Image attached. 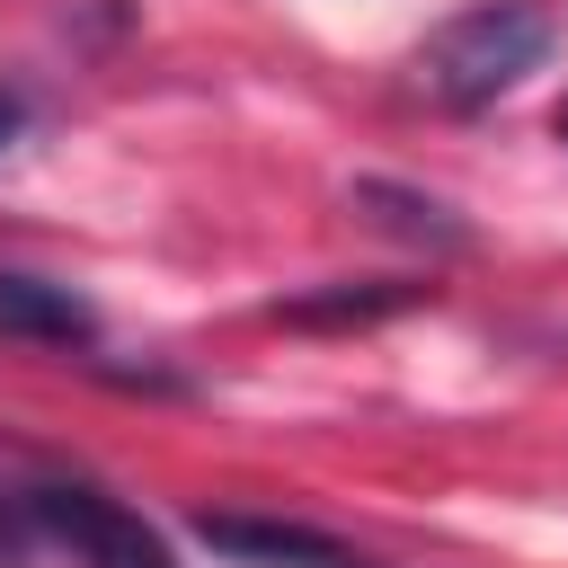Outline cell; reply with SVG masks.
Listing matches in <instances>:
<instances>
[{"label":"cell","mask_w":568,"mask_h":568,"mask_svg":"<svg viewBox=\"0 0 568 568\" xmlns=\"http://www.w3.org/2000/svg\"><path fill=\"white\" fill-rule=\"evenodd\" d=\"M559 44V18L550 0H470L462 18H444L426 44H417V89L453 115L470 106H497L506 89H524Z\"/></svg>","instance_id":"1"},{"label":"cell","mask_w":568,"mask_h":568,"mask_svg":"<svg viewBox=\"0 0 568 568\" xmlns=\"http://www.w3.org/2000/svg\"><path fill=\"white\" fill-rule=\"evenodd\" d=\"M27 506H36V532L62 541L80 568H178L169 541H160L124 497H106V488H89V479H36Z\"/></svg>","instance_id":"2"},{"label":"cell","mask_w":568,"mask_h":568,"mask_svg":"<svg viewBox=\"0 0 568 568\" xmlns=\"http://www.w3.org/2000/svg\"><path fill=\"white\" fill-rule=\"evenodd\" d=\"M195 532H204L222 559H248V568H355L328 532L284 524V515H195Z\"/></svg>","instance_id":"3"},{"label":"cell","mask_w":568,"mask_h":568,"mask_svg":"<svg viewBox=\"0 0 568 568\" xmlns=\"http://www.w3.org/2000/svg\"><path fill=\"white\" fill-rule=\"evenodd\" d=\"M89 337H98V311L71 284L0 275V346H89Z\"/></svg>","instance_id":"4"},{"label":"cell","mask_w":568,"mask_h":568,"mask_svg":"<svg viewBox=\"0 0 568 568\" xmlns=\"http://www.w3.org/2000/svg\"><path fill=\"white\" fill-rule=\"evenodd\" d=\"M355 204H373V213H382V222H390L399 240H435V248H453V240H462V222H453V213H444L435 195H417V186L364 178V186H355Z\"/></svg>","instance_id":"5"},{"label":"cell","mask_w":568,"mask_h":568,"mask_svg":"<svg viewBox=\"0 0 568 568\" xmlns=\"http://www.w3.org/2000/svg\"><path fill=\"white\" fill-rule=\"evenodd\" d=\"M399 302H417V293L408 284H390V293H328V302H293V320H382Z\"/></svg>","instance_id":"6"},{"label":"cell","mask_w":568,"mask_h":568,"mask_svg":"<svg viewBox=\"0 0 568 568\" xmlns=\"http://www.w3.org/2000/svg\"><path fill=\"white\" fill-rule=\"evenodd\" d=\"M44 532H36V506H27V488H0V568H27V550H36Z\"/></svg>","instance_id":"7"},{"label":"cell","mask_w":568,"mask_h":568,"mask_svg":"<svg viewBox=\"0 0 568 568\" xmlns=\"http://www.w3.org/2000/svg\"><path fill=\"white\" fill-rule=\"evenodd\" d=\"M18 133H27V98H18V89H0V151H9Z\"/></svg>","instance_id":"8"},{"label":"cell","mask_w":568,"mask_h":568,"mask_svg":"<svg viewBox=\"0 0 568 568\" xmlns=\"http://www.w3.org/2000/svg\"><path fill=\"white\" fill-rule=\"evenodd\" d=\"M559 133H568V106H559Z\"/></svg>","instance_id":"9"}]
</instances>
